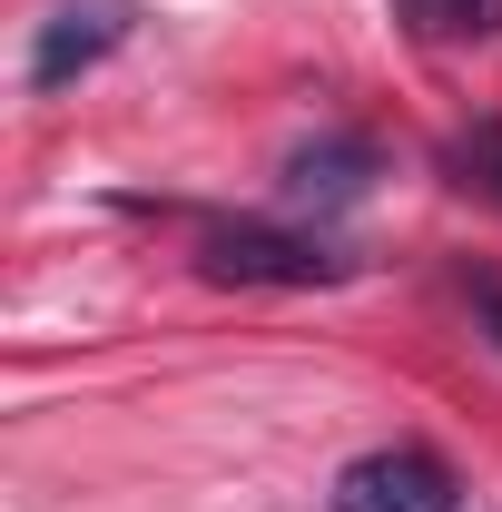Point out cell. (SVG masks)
I'll return each instance as SVG.
<instances>
[{
  "instance_id": "cell-1",
  "label": "cell",
  "mask_w": 502,
  "mask_h": 512,
  "mask_svg": "<svg viewBox=\"0 0 502 512\" xmlns=\"http://www.w3.org/2000/svg\"><path fill=\"white\" fill-rule=\"evenodd\" d=\"M197 266L217 286H345L355 256H335L325 237H286V227H207Z\"/></svg>"
},
{
  "instance_id": "cell-2",
  "label": "cell",
  "mask_w": 502,
  "mask_h": 512,
  "mask_svg": "<svg viewBox=\"0 0 502 512\" xmlns=\"http://www.w3.org/2000/svg\"><path fill=\"white\" fill-rule=\"evenodd\" d=\"M453 503H463V483L424 444H375L335 473V512H453Z\"/></svg>"
},
{
  "instance_id": "cell-3",
  "label": "cell",
  "mask_w": 502,
  "mask_h": 512,
  "mask_svg": "<svg viewBox=\"0 0 502 512\" xmlns=\"http://www.w3.org/2000/svg\"><path fill=\"white\" fill-rule=\"evenodd\" d=\"M128 0H60L50 20H40V40H30V89H69V79H89V69L109 60L128 40Z\"/></svg>"
},
{
  "instance_id": "cell-4",
  "label": "cell",
  "mask_w": 502,
  "mask_h": 512,
  "mask_svg": "<svg viewBox=\"0 0 502 512\" xmlns=\"http://www.w3.org/2000/svg\"><path fill=\"white\" fill-rule=\"evenodd\" d=\"M365 178H375V148L365 138H315V148L286 158V197L296 207H355Z\"/></svg>"
},
{
  "instance_id": "cell-5",
  "label": "cell",
  "mask_w": 502,
  "mask_h": 512,
  "mask_svg": "<svg viewBox=\"0 0 502 512\" xmlns=\"http://www.w3.org/2000/svg\"><path fill=\"white\" fill-rule=\"evenodd\" d=\"M414 40H502V0H394Z\"/></svg>"
},
{
  "instance_id": "cell-6",
  "label": "cell",
  "mask_w": 502,
  "mask_h": 512,
  "mask_svg": "<svg viewBox=\"0 0 502 512\" xmlns=\"http://www.w3.org/2000/svg\"><path fill=\"white\" fill-rule=\"evenodd\" d=\"M443 168H453V188H473V197L502 207V128H463V138L443 148Z\"/></svg>"
},
{
  "instance_id": "cell-7",
  "label": "cell",
  "mask_w": 502,
  "mask_h": 512,
  "mask_svg": "<svg viewBox=\"0 0 502 512\" xmlns=\"http://www.w3.org/2000/svg\"><path fill=\"white\" fill-rule=\"evenodd\" d=\"M473 306H483V316L502 325V276H473Z\"/></svg>"
}]
</instances>
